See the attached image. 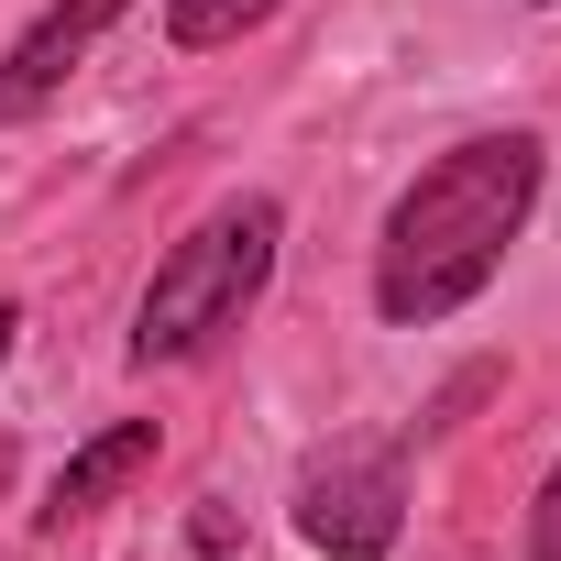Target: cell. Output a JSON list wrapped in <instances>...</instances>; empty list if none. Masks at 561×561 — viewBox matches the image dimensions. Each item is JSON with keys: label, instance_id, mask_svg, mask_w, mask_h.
I'll list each match as a JSON object with an SVG mask.
<instances>
[{"label": "cell", "instance_id": "cell-1", "mask_svg": "<svg viewBox=\"0 0 561 561\" xmlns=\"http://www.w3.org/2000/svg\"><path fill=\"white\" fill-rule=\"evenodd\" d=\"M539 176H550L539 133H473V144H451V154L386 209L375 309H386L397 331H430V320L473 309V298L495 287L506 242H517L528 209H539Z\"/></svg>", "mask_w": 561, "mask_h": 561}, {"label": "cell", "instance_id": "cell-2", "mask_svg": "<svg viewBox=\"0 0 561 561\" xmlns=\"http://www.w3.org/2000/svg\"><path fill=\"white\" fill-rule=\"evenodd\" d=\"M275 242H287V209L275 198H220L209 220H187L154 264V287L133 309V364H187L198 342H220L253 298H264V275H275Z\"/></svg>", "mask_w": 561, "mask_h": 561}, {"label": "cell", "instance_id": "cell-3", "mask_svg": "<svg viewBox=\"0 0 561 561\" xmlns=\"http://www.w3.org/2000/svg\"><path fill=\"white\" fill-rule=\"evenodd\" d=\"M408 528V451L397 440H331L298 473V539L331 561H375Z\"/></svg>", "mask_w": 561, "mask_h": 561}, {"label": "cell", "instance_id": "cell-4", "mask_svg": "<svg viewBox=\"0 0 561 561\" xmlns=\"http://www.w3.org/2000/svg\"><path fill=\"white\" fill-rule=\"evenodd\" d=\"M122 12H133V0H56L45 23H34V34L12 45V56H0V122L45 111V100H56V89H67V78L89 67V45H100V34H111Z\"/></svg>", "mask_w": 561, "mask_h": 561}, {"label": "cell", "instance_id": "cell-5", "mask_svg": "<svg viewBox=\"0 0 561 561\" xmlns=\"http://www.w3.org/2000/svg\"><path fill=\"white\" fill-rule=\"evenodd\" d=\"M154 473V419H122V430H100V440H78L67 451V473H56V495H45V528H67V517H100L122 484H144Z\"/></svg>", "mask_w": 561, "mask_h": 561}, {"label": "cell", "instance_id": "cell-6", "mask_svg": "<svg viewBox=\"0 0 561 561\" xmlns=\"http://www.w3.org/2000/svg\"><path fill=\"white\" fill-rule=\"evenodd\" d=\"M287 0H165V45L176 56H209V45H242L253 23H275Z\"/></svg>", "mask_w": 561, "mask_h": 561}, {"label": "cell", "instance_id": "cell-7", "mask_svg": "<svg viewBox=\"0 0 561 561\" xmlns=\"http://www.w3.org/2000/svg\"><path fill=\"white\" fill-rule=\"evenodd\" d=\"M528 561H561V462L539 473V506H528Z\"/></svg>", "mask_w": 561, "mask_h": 561}, {"label": "cell", "instance_id": "cell-8", "mask_svg": "<svg viewBox=\"0 0 561 561\" xmlns=\"http://www.w3.org/2000/svg\"><path fill=\"white\" fill-rule=\"evenodd\" d=\"M12 342H23V309H12V298H0V364H12Z\"/></svg>", "mask_w": 561, "mask_h": 561}]
</instances>
